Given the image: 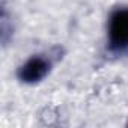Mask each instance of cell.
I'll return each mask as SVG.
<instances>
[{"label": "cell", "instance_id": "1", "mask_svg": "<svg viewBox=\"0 0 128 128\" xmlns=\"http://www.w3.org/2000/svg\"><path fill=\"white\" fill-rule=\"evenodd\" d=\"M106 48L114 57L128 54V6H116L110 11L106 27Z\"/></svg>", "mask_w": 128, "mask_h": 128}, {"label": "cell", "instance_id": "2", "mask_svg": "<svg viewBox=\"0 0 128 128\" xmlns=\"http://www.w3.org/2000/svg\"><path fill=\"white\" fill-rule=\"evenodd\" d=\"M53 68L50 54H32L17 70V78L24 84H36L42 82Z\"/></svg>", "mask_w": 128, "mask_h": 128}]
</instances>
